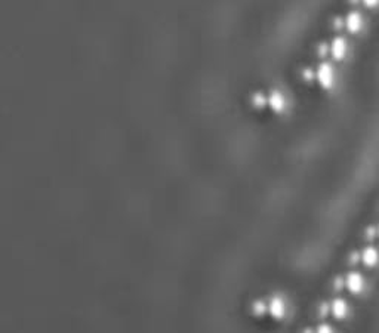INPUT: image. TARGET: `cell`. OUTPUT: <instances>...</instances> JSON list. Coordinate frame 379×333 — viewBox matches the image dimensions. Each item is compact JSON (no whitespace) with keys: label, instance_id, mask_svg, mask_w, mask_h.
<instances>
[{"label":"cell","instance_id":"1","mask_svg":"<svg viewBox=\"0 0 379 333\" xmlns=\"http://www.w3.org/2000/svg\"><path fill=\"white\" fill-rule=\"evenodd\" d=\"M315 77H317V83L320 85V88L324 90H329L335 86V68L331 63L324 61L317 67Z\"/></svg>","mask_w":379,"mask_h":333},{"label":"cell","instance_id":"2","mask_svg":"<svg viewBox=\"0 0 379 333\" xmlns=\"http://www.w3.org/2000/svg\"><path fill=\"white\" fill-rule=\"evenodd\" d=\"M344 25H345V30L350 33V34H358L363 27H364V18L363 15L358 12V11H350L347 15H345V20H344Z\"/></svg>","mask_w":379,"mask_h":333},{"label":"cell","instance_id":"3","mask_svg":"<svg viewBox=\"0 0 379 333\" xmlns=\"http://www.w3.org/2000/svg\"><path fill=\"white\" fill-rule=\"evenodd\" d=\"M345 288H347V290H348L350 293H353V295H360V293L364 292L366 280H364V277H363L360 272L353 271V272H350V274L345 277Z\"/></svg>","mask_w":379,"mask_h":333},{"label":"cell","instance_id":"4","mask_svg":"<svg viewBox=\"0 0 379 333\" xmlns=\"http://www.w3.org/2000/svg\"><path fill=\"white\" fill-rule=\"evenodd\" d=\"M267 310L274 320H283L286 317L288 307H286V302L282 296H273L268 302Z\"/></svg>","mask_w":379,"mask_h":333},{"label":"cell","instance_id":"5","mask_svg":"<svg viewBox=\"0 0 379 333\" xmlns=\"http://www.w3.org/2000/svg\"><path fill=\"white\" fill-rule=\"evenodd\" d=\"M267 104L268 107L271 108V111L282 114L283 111L286 110V96L283 95L282 90L279 89H273L267 96Z\"/></svg>","mask_w":379,"mask_h":333},{"label":"cell","instance_id":"6","mask_svg":"<svg viewBox=\"0 0 379 333\" xmlns=\"http://www.w3.org/2000/svg\"><path fill=\"white\" fill-rule=\"evenodd\" d=\"M347 53H348V43H347V40L342 36L335 37L334 40L331 42V55H332V58H334L335 61H338V63H342L345 60Z\"/></svg>","mask_w":379,"mask_h":333},{"label":"cell","instance_id":"7","mask_svg":"<svg viewBox=\"0 0 379 333\" xmlns=\"http://www.w3.org/2000/svg\"><path fill=\"white\" fill-rule=\"evenodd\" d=\"M361 262L367 268H373L379 264V250L373 246H367L361 252Z\"/></svg>","mask_w":379,"mask_h":333},{"label":"cell","instance_id":"8","mask_svg":"<svg viewBox=\"0 0 379 333\" xmlns=\"http://www.w3.org/2000/svg\"><path fill=\"white\" fill-rule=\"evenodd\" d=\"M331 311L336 320H344L348 315V304L345 299L342 298H336L334 299L332 305H331Z\"/></svg>","mask_w":379,"mask_h":333},{"label":"cell","instance_id":"9","mask_svg":"<svg viewBox=\"0 0 379 333\" xmlns=\"http://www.w3.org/2000/svg\"><path fill=\"white\" fill-rule=\"evenodd\" d=\"M253 312L258 315H262L264 312H267V305L264 302H255L253 304Z\"/></svg>","mask_w":379,"mask_h":333},{"label":"cell","instance_id":"10","mask_svg":"<svg viewBox=\"0 0 379 333\" xmlns=\"http://www.w3.org/2000/svg\"><path fill=\"white\" fill-rule=\"evenodd\" d=\"M317 332H318V333H332V332H334V327H332L331 324H326V323H323V324H320V326L317 327Z\"/></svg>","mask_w":379,"mask_h":333},{"label":"cell","instance_id":"11","mask_svg":"<svg viewBox=\"0 0 379 333\" xmlns=\"http://www.w3.org/2000/svg\"><path fill=\"white\" fill-rule=\"evenodd\" d=\"M361 3L366 8H369V9H373V8H376L379 5V0H361Z\"/></svg>","mask_w":379,"mask_h":333},{"label":"cell","instance_id":"12","mask_svg":"<svg viewBox=\"0 0 379 333\" xmlns=\"http://www.w3.org/2000/svg\"><path fill=\"white\" fill-rule=\"evenodd\" d=\"M378 234H379V228H378Z\"/></svg>","mask_w":379,"mask_h":333}]
</instances>
